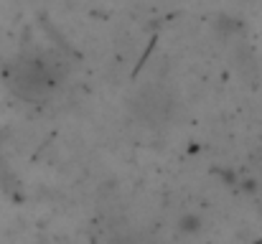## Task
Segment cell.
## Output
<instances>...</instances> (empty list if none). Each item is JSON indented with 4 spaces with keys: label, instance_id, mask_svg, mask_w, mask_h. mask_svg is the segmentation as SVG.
Returning a JSON list of instances; mask_svg holds the SVG:
<instances>
[{
    "label": "cell",
    "instance_id": "cell-1",
    "mask_svg": "<svg viewBox=\"0 0 262 244\" xmlns=\"http://www.w3.org/2000/svg\"><path fill=\"white\" fill-rule=\"evenodd\" d=\"M51 72L43 61L38 59H20L10 66V74H8V84L15 94L26 97V99H33V97H41L49 84H51Z\"/></svg>",
    "mask_w": 262,
    "mask_h": 244
}]
</instances>
